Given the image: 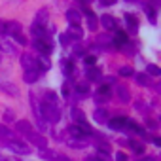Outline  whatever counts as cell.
<instances>
[{
	"instance_id": "obj_1",
	"label": "cell",
	"mask_w": 161,
	"mask_h": 161,
	"mask_svg": "<svg viewBox=\"0 0 161 161\" xmlns=\"http://www.w3.org/2000/svg\"><path fill=\"white\" fill-rule=\"evenodd\" d=\"M40 116H42V119H47V121H51V123H57L59 118H61V112H59V106H51V104L42 103Z\"/></svg>"
},
{
	"instance_id": "obj_2",
	"label": "cell",
	"mask_w": 161,
	"mask_h": 161,
	"mask_svg": "<svg viewBox=\"0 0 161 161\" xmlns=\"http://www.w3.org/2000/svg\"><path fill=\"white\" fill-rule=\"evenodd\" d=\"M6 146H8L10 152H15V153H19V155H27V153L31 152L29 146H27L25 142H21V140H10Z\"/></svg>"
},
{
	"instance_id": "obj_3",
	"label": "cell",
	"mask_w": 161,
	"mask_h": 161,
	"mask_svg": "<svg viewBox=\"0 0 161 161\" xmlns=\"http://www.w3.org/2000/svg\"><path fill=\"white\" fill-rule=\"evenodd\" d=\"M129 119L127 118H114V119H108V125L110 129H129Z\"/></svg>"
},
{
	"instance_id": "obj_4",
	"label": "cell",
	"mask_w": 161,
	"mask_h": 161,
	"mask_svg": "<svg viewBox=\"0 0 161 161\" xmlns=\"http://www.w3.org/2000/svg\"><path fill=\"white\" fill-rule=\"evenodd\" d=\"M21 64H23L25 72L36 70V68H34V59H32V55H29V53H23V55H21Z\"/></svg>"
},
{
	"instance_id": "obj_5",
	"label": "cell",
	"mask_w": 161,
	"mask_h": 161,
	"mask_svg": "<svg viewBox=\"0 0 161 161\" xmlns=\"http://www.w3.org/2000/svg\"><path fill=\"white\" fill-rule=\"evenodd\" d=\"M27 136H29V140H31L32 144H36L38 148H46V144H47V140H46V138H44L42 135H38V133H34V131H32L31 135H27Z\"/></svg>"
},
{
	"instance_id": "obj_6",
	"label": "cell",
	"mask_w": 161,
	"mask_h": 161,
	"mask_svg": "<svg viewBox=\"0 0 161 161\" xmlns=\"http://www.w3.org/2000/svg\"><path fill=\"white\" fill-rule=\"evenodd\" d=\"M66 19H68V23H70L72 27H80V23H82V15H80L76 10H68Z\"/></svg>"
},
{
	"instance_id": "obj_7",
	"label": "cell",
	"mask_w": 161,
	"mask_h": 161,
	"mask_svg": "<svg viewBox=\"0 0 161 161\" xmlns=\"http://www.w3.org/2000/svg\"><path fill=\"white\" fill-rule=\"evenodd\" d=\"M51 66V63L47 61V57H40L38 61H34V68H36V72L40 74V72H44V70H47Z\"/></svg>"
},
{
	"instance_id": "obj_8",
	"label": "cell",
	"mask_w": 161,
	"mask_h": 161,
	"mask_svg": "<svg viewBox=\"0 0 161 161\" xmlns=\"http://www.w3.org/2000/svg\"><path fill=\"white\" fill-rule=\"evenodd\" d=\"M101 23H103V27L106 29V31H116L118 27H116V19L112 17V15H103L101 17Z\"/></svg>"
},
{
	"instance_id": "obj_9",
	"label": "cell",
	"mask_w": 161,
	"mask_h": 161,
	"mask_svg": "<svg viewBox=\"0 0 161 161\" xmlns=\"http://www.w3.org/2000/svg\"><path fill=\"white\" fill-rule=\"evenodd\" d=\"M34 47H36L40 53H44V55H49V53H51V47H49V44H47L46 40H34Z\"/></svg>"
},
{
	"instance_id": "obj_10",
	"label": "cell",
	"mask_w": 161,
	"mask_h": 161,
	"mask_svg": "<svg viewBox=\"0 0 161 161\" xmlns=\"http://www.w3.org/2000/svg\"><path fill=\"white\" fill-rule=\"evenodd\" d=\"M82 36H84V32H82V29H80V27H70V31L66 34L68 40H82Z\"/></svg>"
},
{
	"instance_id": "obj_11",
	"label": "cell",
	"mask_w": 161,
	"mask_h": 161,
	"mask_svg": "<svg viewBox=\"0 0 161 161\" xmlns=\"http://www.w3.org/2000/svg\"><path fill=\"white\" fill-rule=\"evenodd\" d=\"M0 49L10 53V55H15V47L12 46V42H8L6 38H0Z\"/></svg>"
},
{
	"instance_id": "obj_12",
	"label": "cell",
	"mask_w": 161,
	"mask_h": 161,
	"mask_svg": "<svg viewBox=\"0 0 161 161\" xmlns=\"http://www.w3.org/2000/svg\"><path fill=\"white\" fill-rule=\"evenodd\" d=\"M19 31H21V25L19 23H15V21H10V23H6V32L8 34H19Z\"/></svg>"
},
{
	"instance_id": "obj_13",
	"label": "cell",
	"mask_w": 161,
	"mask_h": 161,
	"mask_svg": "<svg viewBox=\"0 0 161 161\" xmlns=\"http://www.w3.org/2000/svg\"><path fill=\"white\" fill-rule=\"evenodd\" d=\"M93 118H95V121H99V123H104V121H108V112H106L104 108H101V110H95Z\"/></svg>"
},
{
	"instance_id": "obj_14",
	"label": "cell",
	"mask_w": 161,
	"mask_h": 161,
	"mask_svg": "<svg viewBox=\"0 0 161 161\" xmlns=\"http://www.w3.org/2000/svg\"><path fill=\"white\" fill-rule=\"evenodd\" d=\"M17 131H19V133H23V135L27 136V135H31V133H32V127H31V123H29V121H17Z\"/></svg>"
},
{
	"instance_id": "obj_15",
	"label": "cell",
	"mask_w": 161,
	"mask_h": 161,
	"mask_svg": "<svg viewBox=\"0 0 161 161\" xmlns=\"http://www.w3.org/2000/svg\"><path fill=\"white\" fill-rule=\"evenodd\" d=\"M46 21H47V12H46V10L38 12V15H36V19H34V25L44 27V25H46Z\"/></svg>"
},
{
	"instance_id": "obj_16",
	"label": "cell",
	"mask_w": 161,
	"mask_h": 161,
	"mask_svg": "<svg viewBox=\"0 0 161 161\" xmlns=\"http://www.w3.org/2000/svg\"><path fill=\"white\" fill-rule=\"evenodd\" d=\"M38 76H40V74H38L36 70H29V72H25L23 78H25V82H27V84H34L36 80H38Z\"/></svg>"
},
{
	"instance_id": "obj_17",
	"label": "cell",
	"mask_w": 161,
	"mask_h": 161,
	"mask_svg": "<svg viewBox=\"0 0 161 161\" xmlns=\"http://www.w3.org/2000/svg\"><path fill=\"white\" fill-rule=\"evenodd\" d=\"M125 21H127V25L131 27V31L136 32V29H138V21H136V17L131 15V14H127V15H125Z\"/></svg>"
},
{
	"instance_id": "obj_18",
	"label": "cell",
	"mask_w": 161,
	"mask_h": 161,
	"mask_svg": "<svg viewBox=\"0 0 161 161\" xmlns=\"http://www.w3.org/2000/svg\"><path fill=\"white\" fill-rule=\"evenodd\" d=\"M68 133H70L74 138H86V135L80 131V127H78V125H70V127H68Z\"/></svg>"
},
{
	"instance_id": "obj_19",
	"label": "cell",
	"mask_w": 161,
	"mask_h": 161,
	"mask_svg": "<svg viewBox=\"0 0 161 161\" xmlns=\"http://www.w3.org/2000/svg\"><path fill=\"white\" fill-rule=\"evenodd\" d=\"M135 82H136L138 86H148V84H150V78H148L146 74H135Z\"/></svg>"
},
{
	"instance_id": "obj_20",
	"label": "cell",
	"mask_w": 161,
	"mask_h": 161,
	"mask_svg": "<svg viewBox=\"0 0 161 161\" xmlns=\"http://www.w3.org/2000/svg\"><path fill=\"white\" fill-rule=\"evenodd\" d=\"M2 89L6 91V93H10L12 97H17L19 93H17V87L14 86V84H2Z\"/></svg>"
},
{
	"instance_id": "obj_21",
	"label": "cell",
	"mask_w": 161,
	"mask_h": 161,
	"mask_svg": "<svg viewBox=\"0 0 161 161\" xmlns=\"http://www.w3.org/2000/svg\"><path fill=\"white\" fill-rule=\"evenodd\" d=\"M87 78H89V80H99V78H101V68L91 66V68H89V72H87Z\"/></svg>"
},
{
	"instance_id": "obj_22",
	"label": "cell",
	"mask_w": 161,
	"mask_h": 161,
	"mask_svg": "<svg viewBox=\"0 0 161 161\" xmlns=\"http://www.w3.org/2000/svg\"><path fill=\"white\" fill-rule=\"evenodd\" d=\"M146 72L152 74V76H161V70H159V66H155V64H146Z\"/></svg>"
},
{
	"instance_id": "obj_23",
	"label": "cell",
	"mask_w": 161,
	"mask_h": 161,
	"mask_svg": "<svg viewBox=\"0 0 161 161\" xmlns=\"http://www.w3.org/2000/svg\"><path fill=\"white\" fill-rule=\"evenodd\" d=\"M119 76H125V78L135 76V70H133L131 66H123V68H119Z\"/></svg>"
},
{
	"instance_id": "obj_24",
	"label": "cell",
	"mask_w": 161,
	"mask_h": 161,
	"mask_svg": "<svg viewBox=\"0 0 161 161\" xmlns=\"http://www.w3.org/2000/svg\"><path fill=\"white\" fill-rule=\"evenodd\" d=\"M118 95H119V99H121L123 103H129V93H127L125 87H118Z\"/></svg>"
},
{
	"instance_id": "obj_25",
	"label": "cell",
	"mask_w": 161,
	"mask_h": 161,
	"mask_svg": "<svg viewBox=\"0 0 161 161\" xmlns=\"http://www.w3.org/2000/svg\"><path fill=\"white\" fill-rule=\"evenodd\" d=\"M76 89H78V91H80V93H82V95H84V93H86V95H87V91H89V86H87V84H86V82H80V84H78V86H76Z\"/></svg>"
},
{
	"instance_id": "obj_26",
	"label": "cell",
	"mask_w": 161,
	"mask_h": 161,
	"mask_svg": "<svg viewBox=\"0 0 161 161\" xmlns=\"http://www.w3.org/2000/svg\"><path fill=\"white\" fill-rule=\"evenodd\" d=\"M63 70H64V74H66V76H70V72L74 70V64H72L70 61H64V63H63Z\"/></svg>"
},
{
	"instance_id": "obj_27",
	"label": "cell",
	"mask_w": 161,
	"mask_h": 161,
	"mask_svg": "<svg viewBox=\"0 0 161 161\" xmlns=\"http://www.w3.org/2000/svg\"><path fill=\"white\" fill-rule=\"evenodd\" d=\"M38 153H40L42 157H46V159H55V155H53V153H51V150H47V148H42Z\"/></svg>"
},
{
	"instance_id": "obj_28",
	"label": "cell",
	"mask_w": 161,
	"mask_h": 161,
	"mask_svg": "<svg viewBox=\"0 0 161 161\" xmlns=\"http://www.w3.org/2000/svg\"><path fill=\"white\" fill-rule=\"evenodd\" d=\"M72 116H74V119H76V123H78V121H86V118H84V114H82V112H80L78 108H74V110H72Z\"/></svg>"
},
{
	"instance_id": "obj_29",
	"label": "cell",
	"mask_w": 161,
	"mask_h": 161,
	"mask_svg": "<svg viewBox=\"0 0 161 161\" xmlns=\"http://www.w3.org/2000/svg\"><path fill=\"white\" fill-rule=\"evenodd\" d=\"M129 146H131V148H133V150H135L136 153H142V152H144L142 144H138V142H135V140H131V142H129Z\"/></svg>"
},
{
	"instance_id": "obj_30",
	"label": "cell",
	"mask_w": 161,
	"mask_h": 161,
	"mask_svg": "<svg viewBox=\"0 0 161 161\" xmlns=\"http://www.w3.org/2000/svg\"><path fill=\"white\" fill-rule=\"evenodd\" d=\"M103 95V99H108L110 97V87H106V86H103L101 89H99V97Z\"/></svg>"
},
{
	"instance_id": "obj_31",
	"label": "cell",
	"mask_w": 161,
	"mask_h": 161,
	"mask_svg": "<svg viewBox=\"0 0 161 161\" xmlns=\"http://www.w3.org/2000/svg\"><path fill=\"white\" fill-rule=\"evenodd\" d=\"M95 61H97V59H95L93 55H87V57L84 59V63H86L87 66H95Z\"/></svg>"
},
{
	"instance_id": "obj_32",
	"label": "cell",
	"mask_w": 161,
	"mask_h": 161,
	"mask_svg": "<svg viewBox=\"0 0 161 161\" xmlns=\"http://www.w3.org/2000/svg\"><path fill=\"white\" fill-rule=\"evenodd\" d=\"M0 135H2V136H12V131L6 125H0Z\"/></svg>"
},
{
	"instance_id": "obj_33",
	"label": "cell",
	"mask_w": 161,
	"mask_h": 161,
	"mask_svg": "<svg viewBox=\"0 0 161 161\" xmlns=\"http://www.w3.org/2000/svg\"><path fill=\"white\" fill-rule=\"evenodd\" d=\"M14 38H15V40H17V42H19V44H23V46H25V44H27V38H25V36H23V34H14Z\"/></svg>"
},
{
	"instance_id": "obj_34",
	"label": "cell",
	"mask_w": 161,
	"mask_h": 161,
	"mask_svg": "<svg viewBox=\"0 0 161 161\" xmlns=\"http://www.w3.org/2000/svg\"><path fill=\"white\" fill-rule=\"evenodd\" d=\"M14 118H15L14 112H6V114H4V119H6V121H8V119H14Z\"/></svg>"
},
{
	"instance_id": "obj_35",
	"label": "cell",
	"mask_w": 161,
	"mask_h": 161,
	"mask_svg": "<svg viewBox=\"0 0 161 161\" xmlns=\"http://www.w3.org/2000/svg\"><path fill=\"white\" fill-rule=\"evenodd\" d=\"M116 159H118V161H127L125 153H118V155H116Z\"/></svg>"
},
{
	"instance_id": "obj_36",
	"label": "cell",
	"mask_w": 161,
	"mask_h": 161,
	"mask_svg": "<svg viewBox=\"0 0 161 161\" xmlns=\"http://www.w3.org/2000/svg\"><path fill=\"white\" fill-rule=\"evenodd\" d=\"M2 32H6V23L0 21V34H2Z\"/></svg>"
},
{
	"instance_id": "obj_37",
	"label": "cell",
	"mask_w": 161,
	"mask_h": 161,
	"mask_svg": "<svg viewBox=\"0 0 161 161\" xmlns=\"http://www.w3.org/2000/svg\"><path fill=\"white\" fill-rule=\"evenodd\" d=\"M150 21L155 23V12H153V10H150Z\"/></svg>"
},
{
	"instance_id": "obj_38",
	"label": "cell",
	"mask_w": 161,
	"mask_h": 161,
	"mask_svg": "<svg viewBox=\"0 0 161 161\" xmlns=\"http://www.w3.org/2000/svg\"><path fill=\"white\" fill-rule=\"evenodd\" d=\"M59 40H61V44H63V46H66V44H68V38H66V36H59Z\"/></svg>"
},
{
	"instance_id": "obj_39",
	"label": "cell",
	"mask_w": 161,
	"mask_h": 161,
	"mask_svg": "<svg viewBox=\"0 0 161 161\" xmlns=\"http://www.w3.org/2000/svg\"><path fill=\"white\" fill-rule=\"evenodd\" d=\"M55 161H70V159H68V157H64V155H57V157H55Z\"/></svg>"
},
{
	"instance_id": "obj_40",
	"label": "cell",
	"mask_w": 161,
	"mask_h": 161,
	"mask_svg": "<svg viewBox=\"0 0 161 161\" xmlns=\"http://www.w3.org/2000/svg\"><path fill=\"white\" fill-rule=\"evenodd\" d=\"M140 161H155V159H153V157H150V155H148V157H144V159H140Z\"/></svg>"
},
{
	"instance_id": "obj_41",
	"label": "cell",
	"mask_w": 161,
	"mask_h": 161,
	"mask_svg": "<svg viewBox=\"0 0 161 161\" xmlns=\"http://www.w3.org/2000/svg\"><path fill=\"white\" fill-rule=\"evenodd\" d=\"M86 161H99L97 157H86Z\"/></svg>"
},
{
	"instance_id": "obj_42",
	"label": "cell",
	"mask_w": 161,
	"mask_h": 161,
	"mask_svg": "<svg viewBox=\"0 0 161 161\" xmlns=\"http://www.w3.org/2000/svg\"><path fill=\"white\" fill-rule=\"evenodd\" d=\"M0 63H2V57H0Z\"/></svg>"
}]
</instances>
